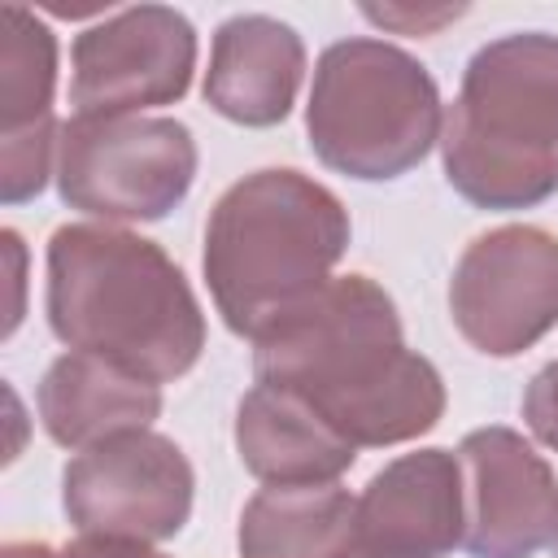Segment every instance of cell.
<instances>
[{
    "mask_svg": "<svg viewBox=\"0 0 558 558\" xmlns=\"http://www.w3.org/2000/svg\"><path fill=\"white\" fill-rule=\"evenodd\" d=\"M440 166L475 209H532L558 192V35L519 31L471 52L440 126Z\"/></svg>",
    "mask_w": 558,
    "mask_h": 558,
    "instance_id": "obj_4",
    "label": "cell"
},
{
    "mask_svg": "<svg viewBox=\"0 0 558 558\" xmlns=\"http://www.w3.org/2000/svg\"><path fill=\"white\" fill-rule=\"evenodd\" d=\"M523 423L527 432L558 453V362H545L523 388Z\"/></svg>",
    "mask_w": 558,
    "mask_h": 558,
    "instance_id": "obj_17",
    "label": "cell"
},
{
    "mask_svg": "<svg viewBox=\"0 0 558 558\" xmlns=\"http://www.w3.org/2000/svg\"><path fill=\"white\" fill-rule=\"evenodd\" d=\"M39 423L61 449H87L122 432L153 427L161 414V384H148L92 353H61L35 392Z\"/></svg>",
    "mask_w": 558,
    "mask_h": 558,
    "instance_id": "obj_14",
    "label": "cell"
},
{
    "mask_svg": "<svg viewBox=\"0 0 558 558\" xmlns=\"http://www.w3.org/2000/svg\"><path fill=\"white\" fill-rule=\"evenodd\" d=\"M57 558H170V554L153 549L148 541H131V536H92V532H78L65 549H57Z\"/></svg>",
    "mask_w": 558,
    "mask_h": 558,
    "instance_id": "obj_18",
    "label": "cell"
},
{
    "mask_svg": "<svg viewBox=\"0 0 558 558\" xmlns=\"http://www.w3.org/2000/svg\"><path fill=\"white\" fill-rule=\"evenodd\" d=\"M458 336L484 357H519L558 323V235L506 222L475 235L449 279Z\"/></svg>",
    "mask_w": 558,
    "mask_h": 558,
    "instance_id": "obj_8",
    "label": "cell"
},
{
    "mask_svg": "<svg viewBox=\"0 0 558 558\" xmlns=\"http://www.w3.org/2000/svg\"><path fill=\"white\" fill-rule=\"evenodd\" d=\"M44 310L70 353L148 384L183 379L205 353V310L179 262L126 227L65 222L44 253Z\"/></svg>",
    "mask_w": 558,
    "mask_h": 558,
    "instance_id": "obj_2",
    "label": "cell"
},
{
    "mask_svg": "<svg viewBox=\"0 0 558 558\" xmlns=\"http://www.w3.org/2000/svg\"><path fill=\"white\" fill-rule=\"evenodd\" d=\"M440 87L418 57L371 35L323 48L305 135L327 170L362 183L401 179L440 144Z\"/></svg>",
    "mask_w": 558,
    "mask_h": 558,
    "instance_id": "obj_5",
    "label": "cell"
},
{
    "mask_svg": "<svg viewBox=\"0 0 558 558\" xmlns=\"http://www.w3.org/2000/svg\"><path fill=\"white\" fill-rule=\"evenodd\" d=\"M471 558H532L558 541V480L514 427H475L458 445Z\"/></svg>",
    "mask_w": 558,
    "mask_h": 558,
    "instance_id": "obj_10",
    "label": "cell"
},
{
    "mask_svg": "<svg viewBox=\"0 0 558 558\" xmlns=\"http://www.w3.org/2000/svg\"><path fill=\"white\" fill-rule=\"evenodd\" d=\"M57 35L22 4L0 9V140L39 131L52 118Z\"/></svg>",
    "mask_w": 558,
    "mask_h": 558,
    "instance_id": "obj_16",
    "label": "cell"
},
{
    "mask_svg": "<svg viewBox=\"0 0 558 558\" xmlns=\"http://www.w3.org/2000/svg\"><path fill=\"white\" fill-rule=\"evenodd\" d=\"M344 558H362V554H344Z\"/></svg>",
    "mask_w": 558,
    "mask_h": 558,
    "instance_id": "obj_22",
    "label": "cell"
},
{
    "mask_svg": "<svg viewBox=\"0 0 558 558\" xmlns=\"http://www.w3.org/2000/svg\"><path fill=\"white\" fill-rule=\"evenodd\" d=\"M549 549H554V558H558V541H554V545H549Z\"/></svg>",
    "mask_w": 558,
    "mask_h": 558,
    "instance_id": "obj_21",
    "label": "cell"
},
{
    "mask_svg": "<svg viewBox=\"0 0 558 558\" xmlns=\"http://www.w3.org/2000/svg\"><path fill=\"white\" fill-rule=\"evenodd\" d=\"M253 375L310 401L353 449L418 440L445 414L440 371L405 349L397 301L371 275H336L262 331Z\"/></svg>",
    "mask_w": 558,
    "mask_h": 558,
    "instance_id": "obj_1",
    "label": "cell"
},
{
    "mask_svg": "<svg viewBox=\"0 0 558 558\" xmlns=\"http://www.w3.org/2000/svg\"><path fill=\"white\" fill-rule=\"evenodd\" d=\"M462 536V462L449 449L401 453L353 497V554L362 558H445Z\"/></svg>",
    "mask_w": 558,
    "mask_h": 558,
    "instance_id": "obj_11",
    "label": "cell"
},
{
    "mask_svg": "<svg viewBox=\"0 0 558 558\" xmlns=\"http://www.w3.org/2000/svg\"><path fill=\"white\" fill-rule=\"evenodd\" d=\"M349 209L318 179L270 166L235 179L205 222V283L227 331L257 340L318 288L349 253Z\"/></svg>",
    "mask_w": 558,
    "mask_h": 558,
    "instance_id": "obj_3",
    "label": "cell"
},
{
    "mask_svg": "<svg viewBox=\"0 0 558 558\" xmlns=\"http://www.w3.org/2000/svg\"><path fill=\"white\" fill-rule=\"evenodd\" d=\"M235 453L262 484H336L357 449L296 392L253 384L235 405Z\"/></svg>",
    "mask_w": 558,
    "mask_h": 558,
    "instance_id": "obj_13",
    "label": "cell"
},
{
    "mask_svg": "<svg viewBox=\"0 0 558 558\" xmlns=\"http://www.w3.org/2000/svg\"><path fill=\"white\" fill-rule=\"evenodd\" d=\"M240 558L353 554V497L336 484H266L240 510Z\"/></svg>",
    "mask_w": 558,
    "mask_h": 558,
    "instance_id": "obj_15",
    "label": "cell"
},
{
    "mask_svg": "<svg viewBox=\"0 0 558 558\" xmlns=\"http://www.w3.org/2000/svg\"><path fill=\"white\" fill-rule=\"evenodd\" d=\"M4 558H57V549L44 545V541H9Z\"/></svg>",
    "mask_w": 558,
    "mask_h": 558,
    "instance_id": "obj_20",
    "label": "cell"
},
{
    "mask_svg": "<svg viewBox=\"0 0 558 558\" xmlns=\"http://www.w3.org/2000/svg\"><path fill=\"white\" fill-rule=\"evenodd\" d=\"M371 22H379V26H401V31H432V26H440V22H449V17H458L462 9H432V13H405V9H375V4H366L362 9Z\"/></svg>",
    "mask_w": 558,
    "mask_h": 558,
    "instance_id": "obj_19",
    "label": "cell"
},
{
    "mask_svg": "<svg viewBox=\"0 0 558 558\" xmlns=\"http://www.w3.org/2000/svg\"><path fill=\"white\" fill-rule=\"evenodd\" d=\"M196 26L170 4L113 9L70 44L74 118H135L187 96Z\"/></svg>",
    "mask_w": 558,
    "mask_h": 558,
    "instance_id": "obj_9",
    "label": "cell"
},
{
    "mask_svg": "<svg viewBox=\"0 0 558 558\" xmlns=\"http://www.w3.org/2000/svg\"><path fill=\"white\" fill-rule=\"evenodd\" d=\"M201 153L179 118H65L57 135L61 205L122 222H157L192 192Z\"/></svg>",
    "mask_w": 558,
    "mask_h": 558,
    "instance_id": "obj_6",
    "label": "cell"
},
{
    "mask_svg": "<svg viewBox=\"0 0 558 558\" xmlns=\"http://www.w3.org/2000/svg\"><path fill=\"white\" fill-rule=\"evenodd\" d=\"M192 493L187 453L153 427L87 445L61 471V510L92 536L170 541L192 514Z\"/></svg>",
    "mask_w": 558,
    "mask_h": 558,
    "instance_id": "obj_7",
    "label": "cell"
},
{
    "mask_svg": "<svg viewBox=\"0 0 558 558\" xmlns=\"http://www.w3.org/2000/svg\"><path fill=\"white\" fill-rule=\"evenodd\" d=\"M305 78L301 35L270 13H235L214 31L205 105L235 126H275L292 113Z\"/></svg>",
    "mask_w": 558,
    "mask_h": 558,
    "instance_id": "obj_12",
    "label": "cell"
}]
</instances>
